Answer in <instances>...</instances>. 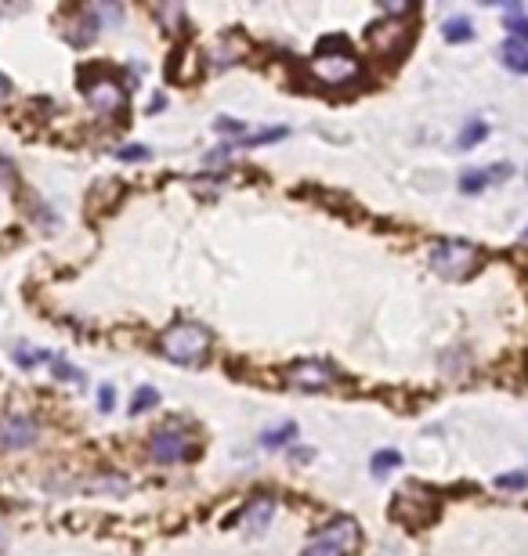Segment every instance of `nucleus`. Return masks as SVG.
<instances>
[{
  "instance_id": "nucleus-1",
  "label": "nucleus",
  "mask_w": 528,
  "mask_h": 556,
  "mask_svg": "<svg viewBox=\"0 0 528 556\" xmlns=\"http://www.w3.org/2000/svg\"><path fill=\"white\" fill-rule=\"evenodd\" d=\"M210 350V329L200 322H174L159 336V354L178 365H200Z\"/></svg>"
},
{
  "instance_id": "nucleus-10",
  "label": "nucleus",
  "mask_w": 528,
  "mask_h": 556,
  "mask_svg": "<svg viewBox=\"0 0 528 556\" xmlns=\"http://www.w3.org/2000/svg\"><path fill=\"white\" fill-rule=\"evenodd\" d=\"M37 434L40 430L30 416H4L0 419V448H12V451L30 448V444H37Z\"/></svg>"
},
{
  "instance_id": "nucleus-8",
  "label": "nucleus",
  "mask_w": 528,
  "mask_h": 556,
  "mask_svg": "<svg viewBox=\"0 0 528 556\" xmlns=\"http://www.w3.org/2000/svg\"><path fill=\"white\" fill-rule=\"evenodd\" d=\"M276 510H279V502H276V495H268V492H257L239 513H235V524L246 531V535H260V531H268L272 527V520H276Z\"/></svg>"
},
{
  "instance_id": "nucleus-25",
  "label": "nucleus",
  "mask_w": 528,
  "mask_h": 556,
  "mask_svg": "<svg viewBox=\"0 0 528 556\" xmlns=\"http://www.w3.org/2000/svg\"><path fill=\"white\" fill-rule=\"evenodd\" d=\"M55 373H58L62 380H72V383H80V380H83V376L76 373V368H72V365H65V361H55Z\"/></svg>"
},
{
  "instance_id": "nucleus-12",
  "label": "nucleus",
  "mask_w": 528,
  "mask_h": 556,
  "mask_svg": "<svg viewBox=\"0 0 528 556\" xmlns=\"http://www.w3.org/2000/svg\"><path fill=\"white\" fill-rule=\"evenodd\" d=\"M499 55H503V65H507L510 72H528V47H524V44H517V40H503Z\"/></svg>"
},
{
  "instance_id": "nucleus-28",
  "label": "nucleus",
  "mask_w": 528,
  "mask_h": 556,
  "mask_svg": "<svg viewBox=\"0 0 528 556\" xmlns=\"http://www.w3.org/2000/svg\"><path fill=\"white\" fill-rule=\"evenodd\" d=\"M12 181H15V170H12V163H8V159H0V189H8Z\"/></svg>"
},
{
  "instance_id": "nucleus-6",
  "label": "nucleus",
  "mask_w": 528,
  "mask_h": 556,
  "mask_svg": "<svg viewBox=\"0 0 528 556\" xmlns=\"http://www.w3.org/2000/svg\"><path fill=\"white\" fill-rule=\"evenodd\" d=\"M434 513H438V499L420 484H405L391 499V517L402 524H430Z\"/></svg>"
},
{
  "instance_id": "nucleus-9",
  "label": "nucleus",
  "mask_w": 528,
  "mask_h": 556,
  "mask_svg": "<svg viewBox=\"0 0 528 556\" xmlns=\"http://www.w3.org/2000/svg\"><path fill=\"white\" fill-rule=\"evenodd\" d=\"M333 380H336V373L326 361H297L286 368V383L297 391H326V387H333Z\"/></svg>"
},
{
  "instance_id": "nucleus-31",
  "label": "nucleus",
  "mask_w": 528,
  "mask_h": 556,
  "mask_svg": "<svg viewBox=\"0 0 528 556\" xmlns=\"http://www.w3.org/2000/svg\"><path fill=\"white\" fill-rule=\"evenodd\" d=\"M524 235H528V228H524Z\"/></svg>"
},
{
  "instance_id": "nucleus-16",
  "label": "nucleus",
  "mask_w": 528,
  "mask_h": 556,
  "mask_svg": "<svg viewBox=\"0 0 528 556\" xmlns=\"http://www.w3.org/2000/svg\"><path fill=\"white\" fill-rule=\"evenodd\" d=\"M398 467H402V455H398L395 448H384V451L373 455V467H370V470H373V477H387V474L398 470Z\"/></svg>"
},
{
  "instance_id": "nucleus-24",
  "label": "nucleus",
  "mask_w": 528,
  "mask_h": 556,
  "mask_svg": "<svg viewBox=\"0 0 528 556\" xmlns=\"http://www.w3.org/2000/svg\"><path fill=\"white\" fill-rule=\"evenodd\" d=\"M44 358H47V354H37V350H22V347H15V361L26 365V368L37 365V361H44Z\"/></svg>"
},
{
  "instance_id": "nucleus-13",
  "label": "nucleus",
  "mask_w": 528,
  "mask_h": 556,
  "mask_svg": "<svg viewBox=\"0 0 528 556\" xmlns=\"http://www.w3.org/2000/svg\"><path fill=\"white\" fill-rule=\"evenodd\" d=\"M283 138H286V127H264V131H257L250 138L232 141L228 148H257V145H272V141H283Z\"/></svg>"
},
{
  "instance_id": "nucleus-27",
  "label": "nucleus",
  "mask_w": 528,
  "mask_h": 556,
  "mask_svg": "<svg viewBox=\"0 0 528 556\" xmlns=\"http://www.w3.org/2000/svg\"><path fill=\"white\" fill-rule=\"evenodd\" d=\"M98 401H102V405H98L102 412H113V401H116V394H113V387H109V383L98 391Z\"/></svg>"
},
{
  "instance_id": "nucleus-5",
  "label": "nucleus",
  "mask_w": 528,
  "mask_h": 556,
  "mask_svg": "<svg viewBox=\"0 0 528 556\" xmlns=\"http://www.w3.org/2000/svg\"><path fill=\"white\" fill-rule=\"evenodd\" d=\"M149 455H152V462H163V467H170V462H182V459L196 455V441H192V434L185 426L166 423V426H159L149 437Z\"/></svg>"
},
{
  "instance_id": "nucleus-7",
  "label": "nucleus",
  "mask_w": 528,
  "mask_h": 556,
  "mask_svg": "<svg viewBox=\"0 0 528 556\" xmlns=\"http://www.w3.org/2000/svg\"><path fill=\"white\" fill-rule=\"evenodd\" d=\"M308 72L322 83V87H340V83H351L359 76V62L351 58L347 51H340V55H315L311 58V65H308Z\"/></svg>"
},
{
  "instance_id": "nucleus-15",
  "label": "nucleus",
  "mask_w": 528,
  "mask_h": 556,
  "mask_svg": "<svg viewBox=\"0 0 528 556\" xmlns=\"http://www.w3.org/2000/svg\"><path fill=\"white\" fill-rule=\"evenodd\" d=\"M442 33H446V40H449V44H467V40H474V26H471L464 15H453V19H446Z\"/></svg>"
},
{
  "instance_id": "nucleus-20",
  "label": "nucleus",
  "mask_w": 528,
  "mask_h": 556,
  "mask_svg": "<svg viewBox=\"0 0 528 556\" xmlns=\"http://www.w3.org/2000/svg\"><path fill=\"white\" fill-rule=\"evenodd\" d=\"M152 405H159V391H156V387H138V394H134V401H131V412L141 416V412H149Z\"/></svg>"
},
{
  "instance_id": "nucleus-2",
  "label": "nucleus",
  "mask_w": 528,
  "mask_h": 556,
  "mask_svg": "<svg viewBox=\"0 0 528 556\" xmlns=\"http://www.w3.org/2000/svg\"><path fill=\"white\" fill-rule=\"evenodd\" d=\"M430 271L438 278H446V282H464V278H471L481 264V249L471 246V242H460V239H446V242H434L430 253Z\"/></svg>"
},
{
  "instance_id": "nucleus-18",
  "label": "nucleus",
  "mask_w": 528,
  "mask_h": 556,
  "mask_svg": "<svg viewBox=\"0 0 528 556\" xmlns=\"http://www.w3.org/2000/svg\"><path fill=\"white\" fill-rule=\"evenodd\" d=\"M485 184H489V173H485V170H464V173H460V192H464V196H478Z\"/></svg>"
},
{
  "instance_id": "nucleus-4",
  "label": "nucleus",
  "mask_w": 528,
  "mask_h": 556,
  "mask_svg": "<svg viewBox=\"0 0 528 556\" xmlns=\"http://www.w3.org/2000/svg\"><path fill=\"white\" fill-rule=\"evenodd\" d=\"M362 542V531L351 517H336L326 527H319L311 535V542L304 545L301 556H351Z\"/></svg>"
},
{
  "instance_id": "nucleus-3",
  "label": "nucleus",
  "mask_w": 528,
  "mask_h": 556,
  "mask_svg": "<svg viewBox=\"0 0 528 556\" xmlns=\"http://www.w3.org/2000/svg\"><path fill=\"white\" fill-rule=\"evenodd\" d=\"M80 87H83V95L87 102H91V109L98 116H120L123 105H127V87L116 80L113 69L106 65H95V69H87L80 76Z\"/></svg>"
},
{
  "instance_id": "nucleus-29",
  "label": "nucleus",
  "mask_w": 528,
  "mask_h": 556,
  "mask_svg": "<svg viewBox=\"0 0 528 556\" xmlns=\"http://www.w3.org/2000/svg\"><path fill=\"white\" fill-rule=\"evenodd\" d=\"M8 95H12V83H8V76H4V72H0V105L8 102Z\"/></svg>"
},
{
  "instance_id": "nucleus-26",
  "label": "nucleus",
  "mask_w": 528,
  "mask_h": 556,
  "mask_svg": "<svg viewBox=\"0 0 528 556\" xmlns=\"http://www.w3.org/2000/svg\"><path fill=\"white\" fill-rule=\"evenodd\" d=\"M485 173H489V181H507V177L514 173V166H510V163H496V166L485 170Z\"/></svg>"
},
{
  "instance_id": "nucleus-23",
  "label": "nucleus",
  "mask_w": 528,
  "mask_h": 556,
  "mask_svg": "<svg viewBox=\"0 0 528 556\" xmlns=\"http://www.w3.org/2000/svg\"><path fill=\"white\" fill-rule=\"evenodd\" d=\"M214 131H217V134H239V138H243L246 127H243L239 120H232V116H221V120L214 123Z\"/></svg>"
},
{
  "instance_id": "nucleus-30",
  "label": "nucleus",
  "mask_w": 528,
  "mask_h": 556,
  "mask_svg": "<svg viewBox=\"0 0 528 556\" xmlns=\"http://www.w3.org/2000/svg\"><path fill=\"white\" fill-rule=\"evenodd\" d=\"M4 542H8V531H4V527H0V549H4Z\"/></svg>"
},
{
  "instance_id": "nucleus-14",
  "label": "nucleus",
  "mask_w": 528,
  "mask_h": 556,
  "mask_svg": "<svg viewBox=\"0 0 528 556\" xmlns=\"http://www.w3.org/2000/svg\"><path fill=\"white\" fill-rule=\"evenodd\" d=\"M294 437H297V423H279V426H272V430H264V434H260V444L276 451V448L290 444Z\"/></svg>"
},
{
  "instance_id": "nucleus-11",
  "label": "nucleus",
  "mask_w": 528,
  "mask_h": 556,
  "mask_svg": "<svg viewBox=\"0 0 528 556\" xmlns=\"http://www.w3.org/2000/svg\"><path fill=\"white\" fill-rule=\"evenodd\" d=\"M370 44L380 51V55H398L405 44H409V29L405 26H370Z\"/></svg>"
},
{
  "instance_id": "nucleus-19",
  "label": "nucleus",
  "mask_w": 528,
  "mask_h": 556,
  "mask_svg": "<svg viewBox=\"0 0 528 556\" xmlns=\"http://www.w3.org/2000/svg\"><path fill=\"white\" fill-rule=\"evenodd\" d=\"M507 15H510V19H507V29L514 33V40H517V44H524V40H528V19L521 15V8H517V4H510V8H507Z\"/></svg>"
},
{
  "instance_id": "nucleus-17",
  "label": "nucleus",
  "mask_w": 528,
  "mask_h": 556,
  "mask_svg": "<svg viewBox=\"0 0 528 556\" xmlns=\"http://www.w3.org/2000/svg\"><path fill=\"white\" fill-rule=\"evenodd\" d=\"M485 134H489L485 120H467V123H464V131H460V138H456V145H460V148H474Z\"/></svg>"
},
{
  "instance_id": "nucleus-21",
  "label": "nucleus",
  "mask_w": 528,
  "mask_h": 556,
  "mask_svg": "<svg viewBox=\"0 0 528 556\" xmlns=\"http://www.w3.org/2000/svg\"><path fill=\"white\" fill-rule=\"evenodd\" d=\"M524 484H528L524 474H499V477H496V488H507V492H521Z\"/></svg>"
},
{
  "instance_id": "nucleus-22",
  "label": "nucleus",
  "mask_w": 528,
  "mask_h": 556,
  "mask_svg": "<svg viewBox=\"0 0 528 556\" xmlns=\"http://www.w3.org/2000/svg\"><path fill=\"white\" fill-rule=\"evenodd\" d=\"M116 159H123V163L149 159V148H145V145H127V148H116Z\"/></svg>"
}]
</instances>
